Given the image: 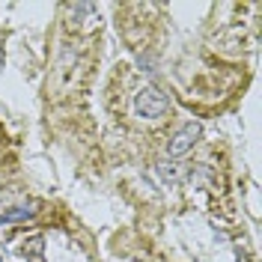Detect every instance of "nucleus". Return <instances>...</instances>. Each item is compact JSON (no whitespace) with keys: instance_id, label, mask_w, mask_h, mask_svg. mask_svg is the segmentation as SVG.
I'll use <instances>...</instances> for the list:
<instances>
[{"instance_id":"7","label":"nucleus","mask_w":262,"mask_h":262,"mask_svg":"<svg viewBox=\"0 0 262 262\" xmlns=\"http://www.w3.org/2000/svg\"><path fill=\"white\" fill-rule=\"evenodd\" d=\"M0 262H3V256H0Z\"/></svg>"},{"instance_id":"4","label":"nucleus","mask_w":262,"mask_h":262,"mask_svg":"<svg viewBox=\"0 0 262 262\" xmlns=\"http://www.w3.org/2000/svg\"><path fill=\"white\" fill-rule=\"evenodd\" d=\"M36 212H33V206H12V209H6V212H0V227H9V224H24V221H33Z\"/></svg>"},{"instance_id":"2","label":"nucleus","mask_w":262,"mask_h":262,"mask_svg":"<svg viewBox=\"0 0 262 262\" xmlns=\"http://www.w3.org/2000/svg\"><path fill=\"white\" fill-rule=\"evenodd\" d=\"M200 134H203V125H200V122H194V119L185 122V125L167 140V155H170V158H182V155H188V152L196 146Z\"/></svg>"},{"instance_id":"6","label":"nucleus","mask_w":262,"mask_h":262,"mask_svg":"<svg viewBox=\"0 0 262 262\" xmlns=\"http://www.w3.org/2000/svg\"><path fill=\"white\" fill-rule=\"evenodd\" d=\"M140 72H149V75L155 72V69H152V60H149V57H140Z\"/></svg>"},{"instance_id":"1","label":"nucleus","mask_w":262,"mask_h":262,"mask_svg":"<svg viewBox=\"0 0 262 262\" xmlns=\"http://www.w3.org/2000/svg\"><path fill=\"white\" fill-rule=\"evenodd\" d=\"M170 107H173L170 96L164 93L161 86H155V83H146V86L134 96V114L140 116V119H149V122L164 119V116L170 114Z\"/></svg>"},{"instance_id":"3","label":"nucleus","mask_w":262,"mask_h":262,"mask_svg":"<svg viewBox=\"0 0 262 262\" xmlns=\"http://www.w3.org/2000/svg\"><path fill=\"white\" fill-rule=\"evenodd\" d=\"M21 256L27 262H45V235H42V232L30 235V238L21 245Z\"/></svg>"},{"instance_id":"5","label":"nucleus","mask_w":262,"mask_h":262,"mask_svg":"<svg viewBox=\"0 0 262 262\" xmlns=\"http://www.w3.org/2000/svg\"><path fill=\"white\" fill-rule=\"evenodd\" d=\"M158 170H161L164 179H170V182L176 179V164L173 161H158Z\"/></svg>"}]
</instances>
